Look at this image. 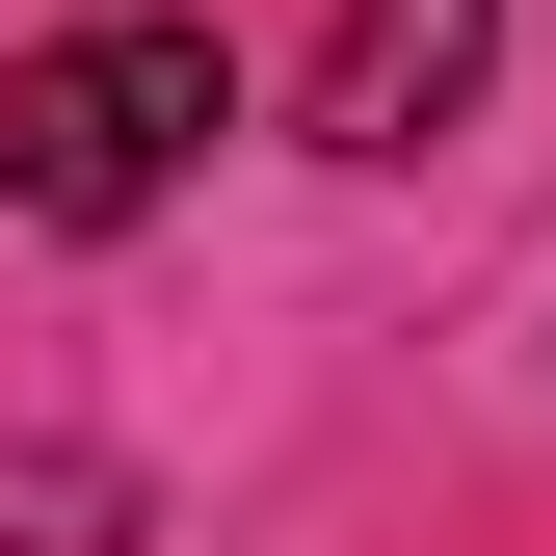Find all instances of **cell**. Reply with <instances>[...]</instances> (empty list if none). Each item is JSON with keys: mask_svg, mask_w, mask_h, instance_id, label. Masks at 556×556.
Wrapping results in <instances>:
<instances>
[{"mask_svg": "<svg viewBox=\"0 0 556 556\" xmlns=\"http://www.w3.org/2000/svg\"><path fill=\"white\" fill-rule=\"evenodd\" d=\"M239 132V53H213V0H106V27H27L0 53V213L27 239H132L186 160Z\"/></svg>", "mask_w": 556, "mask_h": 556, "instance_id": "cell-1", "label": "cell"}, {"mask_svg": "<svg viewBox=\"0 0 556 556\" xmlns=\"http://www.w3.org/2000/svg\"><path fill=\"white\" fill-rule=\"evenodd\" d=\"M477 80H504V0H344L318 27V160H425V132H477Z\"/></svg>", "mask_w": 556, "mask_h": 556, "instance_id": "cell-2", "label": "cell"}]
</instances>
